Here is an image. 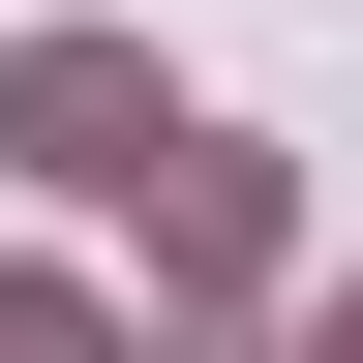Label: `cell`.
<instances>
[{
  "instance_id": "1",
  "label": "cell",
  "mask_w": 363,
  "mask_h": 363,
  "mask_svg": "<svg viewBox=\"0 0 363 363\" xmlns=\"http://www.w3.org/2000/svg\"><path fill=\"white\" fill-rule=\"evenodd\" d=\"M0 152H30V182H91V212H152V182L212 152V121H182V91L121 61V30H30V61H0Z\"/></svg>"
},
{
  "instance_id": "2",
  "label": "cell",
  "mask_w": 363,
  "mask_h": 363,
  "mask_svg": "<svg viewBox=\"0 0 363 363\" xmlns=\"http://www.w3.org/2000/svg\"><path fill=\"white\" fill-rule=\"evenodd\" d=\"M0 363H121V333H91V303H61V272H0Z\"/></svg>"
},
{
  "instance_id": "3",
  "label": "cell",
  "mask_w": 363,
  "mask_h": 363,
  "mask_svg": "<svg viewBox=\"0 0 363 363\" xmlns=\"http://www.w3.org/2000/svg\"><path fill=\"white\" fill-rule=\"evenodd\" d=\"M303 363H363V272H333V303H303Z\"/></svg>"
}]
</instances>
